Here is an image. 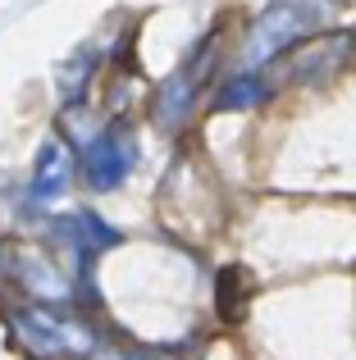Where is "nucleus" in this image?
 Segmentation results:
<instances>
[{
  "label": "nucleus",
  "instance_id": "nucleus-6",
  "mask_svg": "<svg viewBox=\"0 0 356 360\" xmlns=\"http://www.w3.org/2000/svg\"><path fill=\"white\" fill-rule=\"evenodd\" d=\"M196 64L201 60H192L187 69H178L170 82H165V91H160V101H155V119L160 123H174V119H183L187 115V105H192V91H196Z\"/></svg>",
  "mask_w": 356,
  "mask_h": 360
},
{
  "label": "nucleus",
  "instance_id": "nucleus-8",
  "mask_svg": "<svg viewBox=\"0 0 356 360\" xmlns=\"http://www.w3.org/2000/svg\"><path fill=\"white\" fill-rule=\"evenodd\" d=\"M265 101V87H260L256 78H233V87H224L220 96H215V105L220 110H242V105H260Z\"/></svg>",
  "mask_w": 356,
  "mask_h": 360
},
{
  "label": "nucleus",
  "instance_id": "nucleus-5",
  "mask_svg": "<svg viewBox=\"0 0 356 360\" xmlns=\"http://www.w3.org/2000/svg\"><path fill=\"white\" fill-rule=\"evenodd\" d=\"M69 178H73V150L60 137H46L32 160V187H27L32 201H51V196L69 192Z\"/></svg>",
  "mask_w": 356,
  "mask_h": 360
},
{
  "label": "nucleus",
  "instance_id": "nucleus-7",
  "mask_svg": "<svg viewBox=\"0 0 356 360\" xmlns=\"http://www.w3.org/2000/svg\"><path fill=\"white\" fill-rule=\"evenodd\" d=\"M64 238L73 242V251H78L82 260L96 255V251H106V246H119V233L106 229L96 214H73V219H64Z\"/></svg>",
  "mask_w": 356,
  "mask_h": 360
},
{
  "label": "nucleus",
  "instance_id": "nucleus-9",
  "mask_svg": "<svg viewBox=\"0 0 356 360\" xmlns=\"http://www.w3.org/2000/svg\"><path fill=\"white\" fill-rule=\"evenodd\" d=\"M87 69H91V55H78V60H73V69H64V82H60V96H64V101H82Z\"/></svg>",
  "mask_w": 356,
  "mask_h": 360
},
{
  "label": "nucleus",
  "instance_id": "nucleus-3",
  "mask_svg": "<svg viewBox=\"0 0 356 360\" xmlns=\"http://www.w3.org/2000/svg\"><path fill=\"white\" fill-rule=\"evenodd\" d=\"M302 27H306V9L297 5V0H274V5L256 18V27H251L247 60L265 64V60H274V55H284L288 46L302 37Z\"/></svg>",
  "mask_w": 356,
  "mask_h": 360
},
{
  "label": "nucleus",
  "instance_id": "nucleus-1",
  "mask_svg": "<svg viewBox=\"0 0 356 360\" xmlns=\"http://www.w3.org/2000/svg\"><path fill=\"white\" fill-rule=\"evenodd\" d=\"M9 324H14L18 342L42 360H87L96 356L101 338L87 319H78L73 310L46 306V301H32V306H14L9 310Z\"/></svg>",
  "mask_w": 356,
  "mask_h": 360
},
{
  "label": "nucleus",
  "instance_id": "nucleus-2",
  "mask_svg": "<svg viewBox=\"0 0 356 360\" xmlns=\"http://www.w3.org/2000/svg\"><path fill=\"white\" fill-rule=\"evenodd\" d=\"M137 165V141L124 123H110L106 132L91 137V146L82 150V178L91 192H115Z\"/></svg>",
  "mask_w": 356,
  "mask_h": 360
},
{
  "label": "nucleus",
  "instance_id": "nucleus-4",
  "mask_svg": "<svg viewBox=\"0 0 356 360\" xmlns=\"http://www.w3.org/2000/svg\"><path fill=\"white\" fill-rule=\"evenodd\" d=\"M352 55V32H333V37H311V41H302L293 55H288V73L293 78H329V73H338L343 64H348Z\"/></svg>",
  "mask_w": 356,
  "mask_h": 360
}]
</instances>
